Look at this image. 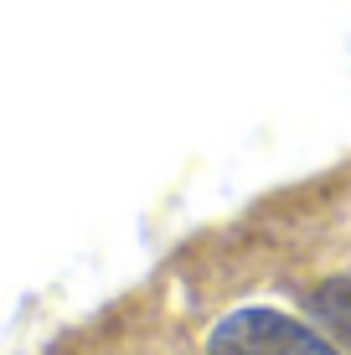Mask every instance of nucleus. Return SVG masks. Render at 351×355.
<instances>
[{
  "instance_id": "nucleus-1",
  "label": "nucleus",
  "mask_w": 351,
  "mask_h": 355,
  "mask_svg": "<svg viewBox=\"0 0 351 355\" xmlns=\"http://www.w3.org/2000/svg\"><path fill=\"white\" fill-rule=\"evenodd\" d=\"M207 355H341L320 329L279 309H233L212 329Z\"/></svg>"
},
{
  "instance_id": "nucleus-2",
  "label": "nucleus",
  "mask_w": 351,
  "mask_h": 355,
  "mask_svg": "<svg viewBox=\"0 0 351 355\" xmlns=\"http://www.w3.org/2000/svg\"><path fill=\"white\" fill-rule=\"evenodd\" d=\"M305 309L316 314L320 324H331L336 335L351 345V278H331V284H320V288H310V299H305Z\"/></svg>"
}]
</instances>
